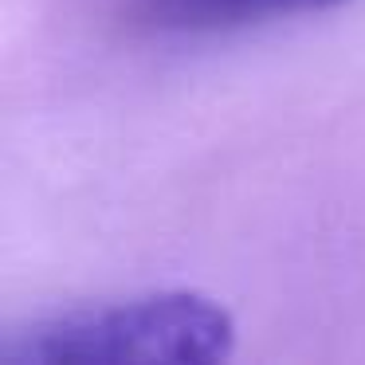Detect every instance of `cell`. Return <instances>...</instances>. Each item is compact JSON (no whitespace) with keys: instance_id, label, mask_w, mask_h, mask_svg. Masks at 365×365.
<instances>
[{"instance_id":"obj_1","label":"cell","mask_w":365,"mask_h":365,"mask_svg":"<svg viewBox=\"0 0 365 365\" xmlns=\"http://www.w3.org/2000/svg\"><path fill=\"white\" fill-rule=\"evenodd\" d=\"M236 349V318L200 291L83 302L12 326L4 365H212Z\"/></svg>"},{"instance_id":"obj_2","label":"cell","mask_w":365,"mask_h":365,"mask_svg":"<svg viewBox=\"0 0 365 365\" xmlns=\"http://www.w3.org/2000/svg\"><path fill=\"white\" fill-rule=\"evenodd\" d=\"M338 4H349V0H134L130 16L138 28L161 36H216L314 16Z\"/></svg>"}]
</instances>
